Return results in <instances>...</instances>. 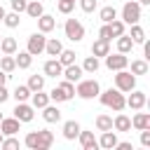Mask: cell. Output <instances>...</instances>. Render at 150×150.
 Instances as JSON below:
<instances>
[{
    "label": "cell",
    "instance_id": "cell-13",
    "mask_svg": "<svg viewBox=\"0 0 150 150\" xmlns=\"http://www.w3.org/2000/svg\"><path fill=\"white\" fill-rule=\"evenodd\" d=\"M35 21H38V30H40V33H45V35H47V33H52V30L56 28V19H54L52 14H40Z\"/></svg>",
    "mask_w": 150,
    "mask_h": 150
},
{
    "label": "cell",
    "instance_id": "cell-47",
    "mask_svg": "<svg viewBox=\"0 0 150 150\" xmlns=\"http://www.w3.org/2000/svg\"><path fill=\"white\" fill-rule=\"evenodd\" d=\"M141 145L143 148H150V129H143L141 131Z\"/></svg>",
    "mask_w": 150,
    "mask_h": 150
},
{
    "label": "cell",
    "instance_id": "cell-8",
    "mask_svg": "<svg viewBox=\"0 0 150 150\" xmlns=\"http://www.w3.org/2000/svg\"><path fill=\"white\" fill-rule=\"evenodd\" d=\"M14 117H16L21 124L33 122V117H35V108H33L30 103H26V101H19L16 108H14Z\"/></svg>",
    "mask_w": 150,
    "mask_h": 150
},
{
    "label": "cell",
    "instance_id": "cell-4",
    "mask_svg": "<svg viewBox=\"0 0 150 150\" xmlns=\"http://www.w3.org/2000/svg\"><path fill=\"white\" fill-rule=\"evenodd\" d=\"M63 33H66V38H68L70 42H80V40L84 38V26H82L80 19H66Z\"/></svg>",
    "mask_w": 150,
    "mask_h": 150
},
{
    "label": "cell",
    "instance_id": "cell-19",
    "mask_svg": "<svg viewBox=\"0 0 150 150\" xmlns=\"http://www.w3.org/2000/svg\"><path fill=\"white\" fill-rule=\"evenodd\" d=\"M61 49H63L61 40H56V38H47V42H45V54H47V56L56 59V56L61 54Z\"/></svg>",
    "mask_w": 150,
    "mask_h": 150
},
{
    "label": "cell",
    "instance_id": "cell-38",
    "mask_svg": "<svg viewBox=\"0 0 150 150\" xmlns=\"http://www.w3.org/2000/svg\"><path fill=\"white\" fill-rule=\"evenodd\" d=\"M28 89H30V91L45 89V75H30V77H28Z\"/></svg>",
    "mask_w": 150,
    "mask_h": 150
},
{
    "label": "cell",
    "instance_id": "cell-55",
    "mask_svg": "<svg viewBox=\"0 0 150 150\" xmlns=\"http://www.w3.org/2000/svg\"><path fill=\"white\" fill-rule=\"evenodd\" d=\"M0 40H2V35H0Z\"/></svg>",
    "mask_w": 150,
    "mask_h": 150
},
{
    "label": "cell",
    "instance_id": "cell-54",
    "mask_svg": "<svg viewBox=\"0 0 150 150\" xmlns=\"http://www.w3.org/2000/svg\"><path fill=\"white\" fill-rule=\"evenodd\" d=\"M0 120H2V112H0Z\"/></svg>",
    "mask_w": 150,
    "mask_h": 150
},
{
    "label": "cell",
    "instance_id": "cell-42",
    "mask_svg": "<svg viewBox=\"0 0 150 150\" xmlns=\"http://www.w3.org/2000/svg\"><path fill=\"white\" fill-rule=\"evenodd\" d=\"M23 145L30 148V150H38V131H28L26 138H23Z\"/></svg>",
    "mask_w": 150,
    "mask_h": 150
},
{
    "label": "cell",
    "instance_id": "cell-10",
    "mask_svg": "<svg viewBox=\"0 0 150 150\" xmlns=\"http://www.w3.org/2000/svg\"><path fill=\"white\" fill-rule=\"evenodd\" d=\"M0 131H2L5 136H14V134L21 131V122H19L16 117H2V120H0Z\"/></svg>",
    "mask_w": 150,
    "mask_h": 150
},
{
    "label": "cell",
    "instance_id": "cell-11",
    "mask_svg": "<svg viewBox=\"0 0 150 150\" xmlns=\"http://www.w3.org/2000/svg\"><path fill=\"white\" fill-rule=\"evenodd\" d=\"M82 75H84V70H82V66H77V63H70V66H63V73H61V77L63 80H68V82H77V80H82Z\"/></svg>",
    "mask_w": 150,
    "mask_h": 150
},
{
    "label": "cell",
    "instance_id": "cell-36",
    "mask_svg": "<svg viewBox=\"0 0 150 150\" xmlns=\"http://www.w3.org/2000/svg\"><path fill=\"white\" fill-rule=\"evenodd\" d=\"M2 23H5L7 28H19V23H21V19H19V12H5V19H2Z\"/></svg>",
    "mask_w": 150,
    "mask_h": 150
},
{
    "label": "cell",
    "instance_id": "cell-35",
    "mask_svg": "<svg viewBox=\"0 0 150 150\" xmlns=\"http://www.w3.org/2000/svg\"><path fill=\"white\" fill-rule=\"evenodd\" d=\"M131 73L134 75H148V61L145 59H134L131 61Z\"/></svg>",
    "mask_w": 150,
    "mask_h": 150
},
{
    "label": "cell",
    "instance_id": "cell-29",
    "mask_svg": "<svg viewBox=\"0 0 150 150\" xmlns=\"http://www.w3.org/2000/svg\"><path fill=\"white\" fill-rule=\"evenodd\" d=\"M14 61H16V68L26 70V68H30V63H33V54H28V52H19V54H14Z\"/></svg>",
    "mask_w": 150,
    "mask_h": 150
},
{
    "label": "cell",
    "instance_id": "cell-6",
    "mask_svg": "<svg viewBox=\"0 0 150 150\" xmlns=\"http://www.w3.org/2000/svg\"><path fill=\"white\" fill-rule=\"evenodd\" d=\"M45 42H47V38H45V33H30L28 35V45H26V52L28 54H33V56H40V54H45Z\"/></svg>",
    "mask_w": 150,
    "mask_h": 150
},
{
    "label": "cell",
    "instance_id": "cell-37",
    "mask_svg": "<svg viewBox=\"0 0 150 150\" xmlns=\"http://www.w3.org/2000/svg\"><path fill=\"white\" fill-rule=\"evenodd\" d=\"M75 56H77V54H75L73 49H61V54H59L56 59H59L61 66H70V63H75Z\"/></svg>",
    "mask_w": 150,
    "mask_h": 150
},
{
    "label": "cell",
    "instance_id": "cell-25",
    "mask_svg": "<svg viewBox=\"0 0 150 150\" xmlns=\"http://www.w3.org/2000/svg\"><path fill=\"white\" fill-rule=\"evenodd\" d=\"M26 14H28L30 19H38L40 14H45V5H42L40 0H30V2L26 5Z\"/></svg>",
    "mask_w": 150,
    "mask_h": 150
},
{
    "label": "cell",
    "instance_id": "cell-39",
    "mask_svg": "<svg viewBox=\"0 0 150 150\" xmlns=\"http://www.w3.org/2000/svg\"><path fill=\"white\" fill-rule=\"evenodd\" d=\"M59 87H61V91L66 94V98H68V101L75 96V84H73V82H68V80H61V82H59Z\"/></svg>",
    "mask_w": 150,
    "mask_h": 150
},
{
    "label": "cell",
    "instance_id": "cell-1",
    "mask_svg": "<svg viewBox=\"0 0 150 150\" xmlns=\"http://www.w3.org/2000/svg\"><path fill=\"white\" fill-rule=\"evenodd\" d=\"M98 101L105 105V108H110V110H115V112H120V110H124L127 108V101H124V94L115 87H110V89H105V91H98Z\"/></svg>",
    "mask_w": 150,
    "mask_h": 150
},
{
    "label": "cell",
    "instance_id": "cell-28",
    "mask_svg": "<svg viewBox=\"0 0 150 150\" xmlns=\"http://www.w3.org/2000/svg\"><path fill=\"white\" fill-rule=\"evenodd\" d=\"M98 19H101L103 23H110L112 19H117V9H115L112 5H105V7L98 9Z\"/></svg>",
    "mask_w": 150,
    "mask_h": 150
},
{
    "label": "cell",
    "instance_id": "cell-43",
    "mask_svg": "<svg viewBox=\"0 0 150 150\" xmlns=\"http://www.w3.org/2000/svg\"><path fill=\"white\" fill-rule=\"evenodd\" d=\"M0 148H2V150H16V148H19V138H14V136H5L2 143H0Z\"/></svg>",
    "mask_w": 150,
    "mask_h": 150
},
{
    "label": "cell",
    "instance_id": "cell-24",
    "mask_svg": "<svg viewBox=\"0 0 150 150\" xmlns=\"http://www.w3.org/2000/svg\"><path fill=\"white\" fill-rule=\"evenodd\" d=\"M108 52H110V42H108V40H101V38L94 40V45H91V54H94V56L101 59V56H105Z\"/></svg>",
    "mask_w": 150,
    "mask_h": 150
},
{
    "label": "cell",
    "instance_id": "cell-5",
    "mask_svg": "<svg viewBox=\"0 0 150 150\" xmlns=\"http://www.w3.org/2000/svg\"><path fill=\"white\" fill-rule=\"evenodd\" d=\"M122 21H124L127 26L141 21V5H138L136 0H127V2H124V7H122Z\"/></svg>",
    "mask_w": 150,
    "mask_h": 150
},
{
    "label": "cell",
    "instance_id": "cell-44",
    "mask_svg": "<svg viewBox=\"0 0 150 150\" xmlns=\"http://www.w3.org/2000/svg\"><path fill=\"white\" fill-rule=\"evenodd\" d=\"M80 2V9L84 12V14H91L96 7H98V0H77Z\"/></svg>",
    "mask_w": 150,
    "mask_h": 150
},
{
    "label": "cell",
    "instance_id": "cell-32",
    "mask_svg": "<svg viewBox=\"0 0 150 150\" xmlns=\"http://www.w3.org/2000/svg\"><path fill=\"white\" fill-rule=\"evenodd\" d=\"M94 124H96V131H108V129H112V117L101 112V115H96Z\"/></svg>",
    "mask_w": 150,
    "mask_h": 150
},
{
    "label": "cell",
    "instance_id": "cell-3",
    "mask_svg": "<svg viewBox=\"0 0 150 150\" xmlns=\"http://www.w3.org/2000/svg\"><path fill=\"white\" fill-rule=\"evenodd\" d=\"M115 87L122 91V94H129L131 89H136V75L127 68L122 70H115Z\"/></svg>",
    "mask_w": 150,
    "mask_h": 150
},
{
    "label": "cell",
    "instance_id": "cell-15",
    "mask_svg": "<svg viewBox=\"0 0 150 150\" xmlns=\"http://www.w3.org/2000/svg\"><path fill=\"white\" fill-rule=\"evenodd\" d=\"M117 145V131L108 129V131H101V138H98V148L103 150H112Z\"/></svg>",
    "mask_w": 150,
    "mask_h": 150
},
{
    "label": "cell",
    "instance_id": "cell-27",
    "mask_svg": "<svg viewBox=\"0 0 150 150\" xmlns=\"http://www.w3.org/2000/svg\"><path fill=\"white\" fill-rule=\"evenodd\" d=\"M0 70H5L7 75L16 70V61H14V54H2V56H0Z\"/></svg>",
    "mask_w": 150,
    "mask_h": 150
},
{
    "label": "cell",
    "instance_id": "cell-33",
    "mask_svg": "<svg viewBox=\"0 0 150 150\" xmlns=\"http://www.w3.org/2000/svg\"><path fill=\"white\" fill-rule=\"evenodd\" d=\"M108 26H110V35H112V38H120L122 33H127V23H124L122 19H112Z\"/></svg>",
    "mask_w": 150,
    "mask_h": 150
},
{
    "label": "cell",
    "instance_id": "cell-7",
    "mask_svg": "<svg viewBox=\"0 0 150 150\" xmlns=\"http://www.w3.org/2000/svg\"><path fill=\"white\" fill-rule=\"evenodd\" d=\"M103 59H105V68H108V70H122V68H129V59H127V54H122V52H115V54L108 52Z\"/></svg>",
    "mask_w": 150,
    "mask_h": 150
},
{
    "label": "cell",
    "instance_id": "cell-30",
    "mask_svg": "<svg viewBox=\"0 0 150 150\" xmlns=\"http://www.w3.org/2000/svg\"><path fill=\"white\" fill-rule=\"evenodd\" d=\"M98 68H101V61H98V56H94V54L82 61V70H84V73H91V75H94Z\"/></svg>",
    "mask_w": 150,
    "mask_h": 150
},
{
    "label": "cell",
    "instance_id": "cell-17",
    "mask_svg": "<svg viewBox=\"0 0 150 150\" xmlns=\"http://www.w3.org/2000/svg\"><path fill=\"white\" fill-rule=\"evenodd\" d=\"M80 122H75V120H68V122H63V138L66 141H75L77 138V134H80Z\"/></svg>",
    "mask_w": 150,
    "mask_h": 150
},
{
    "label": "cell",
    "instance_id": "cell-14",
    "mask_svg": "<svg viewBox=\"0 0 150 150\" xmlns=\"http://www.w3.org/2000/svg\"><path fill=\"white\" fill-rule=\"evenodd\" d=\"M42 73H45V77H61V73H63V66L59 63V59H49V61H45V66H42Z\"/></svg>",
    "mask_w": 150,
    "mask_h": 150
},
{
    "label": "cell",
    "instance_id": "cell-41",
    "mask_svg": "<svg viewBox=\"0 0 150 150\" xmlns=\"http://www.w3.org/2000/svg\"><path fill=\"white\" fill-rule=\"evenodd\" d=\"M56 9H59L61 14H70V12L75 9V0H59V2H56Z\"/></svg>",
    "mask_w": 150,
    "mask_h": 150
},
{
    "label": "cell",
    "instance_id": "cell-53",
    "mask_svg": "<svg viewBox=\"0 0 150 150\" xmlns=\"http://www.w3.org/2000/svg\"><path fill=\"white\" fill-rule=\"evenodd\" d=\"M2 138H5V134H2V131H0V143H2Z\"/></svg>",
    "mask_w": 150,
    "mask_h": 150
},
{
    "label": "cell",
    "instance_id": "cell-31",
    "mask_svg": "<svg viewBox=\"0 0 150 150\" xmlns=\"http://www.w3.org/2000/svg\"><path fill=\"white\" fill-rule=\"evenodd\" d=\"M30 94H33V91L28 89V84H16V89H14L9 96H14V101L19 103V101H28V98H30Z\"/></svg>",
    "mask_w": 150,
    "mask_h": 150
},
{
    "label": "cell",
    "instance_id": "cell-18",
    "mask_svg": "<svg viewBox=\"0 0 150 150\" xmlns=\"http://www.w3.org/2000/svg\"><path fill=\"white\" fill-rule=\"evenodd\" d=\"M54 143V134L49 129H40L38 131V150H49Z\"/></svg>",
    "mask_w": 150,
    "mask_h": 150
},
{
    "label": "cell",
    "instance_id": "cell-50",
    "mask_svg": "<svg viewBox=\"0 0 150 150\" xmlns=\"http://www.w3.org/2000/svg\"><path fill=\"white\" fill-rule=\"evenodd\" d=\"M7 77H9V75H7L5 70H0V84H5V82H7Z\"/></svg>",
    "mask_w": 150,
    "mask_h": 150
},
{
    "label": "cell",
    "instance_id": "cell-9",
    "mask_svg": "<svg viewBox=\"0 0 150 150\" xmlns=\"http://www.w3.org/2000/svg\"><path fill=\"white\" fill-rule=\"evenodd\" d=\"M124 101H127V105H129L131 110H143L145 103H148V96H145V91H141V89H131Z\"/></svg>",
    "mask_w": 150,
    "mask_h": 150
},
{
    "label": "cell",
    "instance_id": "cell-21",
    "mask_svg": "<svg viewBox=\"0 0 150 150\" xmlns=\"http://www.w3.org/2000/svg\"><path fill=\"white\" fill-rule=\"evenodd\" d=\"M131 127L136 131H143V129H150V115L148 112H136L131 117Z\"/></svg>",
    "mask_w": 150,
    "mask_h": 150
},
{
    "label": "cell",
    "instance_id": "cell-52",
    "mask_svg": "<svg viewBox=\"0 0 150 150\" xmlns=\"http://www.w3.org/2000/svg\"><path fill=\"white\" fill-rule=\"evenodd\" d=\"M2 19H5V7L0 5V21H2Z\"/></svg>",
    "mask_w": 150,
    "mask_h": 150
},
{
    "label": "cell",
    "instance_id": "cell-40",
    "mask_svg": "<svg viewBox=\"0 0 150 150\" xmlns=\"http://www.w3.org/2000/svg\"><path fill=\"white\" fill-rule=\"evenodd\" d=\"M49 101H54V103H66L68 98H66V94L61 91V87L56 84V87H54V89L49 91Z\"/></svg>",
    "mask_w": 150,
    "mask_h": 150
},
{
    "label": "cell",
    "instance_id": "cell-2",
    "mask_svg": "<svg viewBox=\"0 0 150 150\" xmlns=\"http://www.w3.org/2000/svg\"><path fill=\"white\" fill-rule=\"evenodd\" d=\"M98 91H101V84L96 82V80H77V87H75V96H80V98H84V101H91V98H96L98 96Z\"/></svg>",
    "mask_w": 150,
    "mask_h": 150
},
{
    "label": "cell",
    "instance_id": "cell-34",
    "mask_svg": "<svg viewBox=\"0 0 150 150\" xmlns=\"http://www.w3.org/2000/svg\"><path fill=\"white\" fill-rule=\"evenodd\" d=\"M129 38L134 40V45H143V42H145V30H143L138 23H131V33H129Z\"/></svg>",
    "mask_w": 150,
    "mask_h": 150
},
{
    "label": "cell",
    "instance_id": "cell-46",
    "mask_svg": "<svg viewBox=\"0 0 150 150\" xmlns=\"http://www.w3.org/2000/svg\"><path fill=\"white\" fill-rule=\"evenodd\" d=\"M98 38H101V40H108V42L112 40V35H110V26H108V23H103V26L98 28Z\"/></svg>",
    "mask_w": 150,
    "mask_h": 150
},
{
    "label": "cell",
    "instance_id": "cell-23",
    "mask_svg": "<svg viewBox=\"0 0 150 150\" xmlns=\"http://www.w3.org/2000/svg\"><path fill=\"white\" fill-rule=\"evenodd\" d=\"M16 49H19V42H16L14 38H9V35H2V40H0V52H2V54H16Z\"/></svg>",
    "mask_w": 150,
    "mask_h": 150
},
{
    "label": "cell",
    "instance_id": "cell-20",
    "mask_svg": "<svg viewBox=\"0 0 150 150\" xmlns=\"http://www.w3.org/2000/svg\"><path fill=\"white\" fill-rule=\"evenodd\" d=\"M47 103H49V94H45V89H40V91H33V94H30V105H33L35 110H42Z\"/></svg>",
    "mask_w": 150,
    "mask_h": 150
},
{
    "label": "cell",
    "instance_id": "cell-49",
    "mask_svg": "<svg viewBox=\"0 0 150 150\" xmlns=\"http://www.w3.org/2000/svg\"><path fill=\"white\" fill-rule=\"evenodd\" d=\"M9 98V91H7V87L5 84H0V103H5Z\"/></svg>",
    "mask_w": 150,
    "mask_h": 150
},
{
    "label": "cell",
    "instance_id": "cell-16",
    "mask_svg": "<svg viewBox=\"0 0 150 150\" xmlns=\"http://www.w3.org/2000/svg\"><path fill=\"white\" fill-rule=\"evenodd\" d=\"M42 120H45L47 124H54V122H61V110H59L56 105H52V103H47V105L42 108Z\"/></svg>",
    "mask_w": 150,
    "mask_h": 150
},
{
    "label": "cell",
    "instance_id": "cell-45",
    "mask_svg": "<svg viewBox=\"0 0 150 150\" xmlns=\"http://www.w3.org/2000/svg\"><path fill=\"white\" fill-rule=\"evenodd\" d=\"M9 5H12V12H26V5H28V0H9Z\"/></svg>",
    "mask_w": 150,
    "mask_h": 150
},
{
    "label": "cell",
    "instance_id": "cell-48",
    "mask_svg": "<svg viewBox=\"0 0 150 150\" xmlns=\"http://www.w3.org/2000/svg\"><path fill=\"white\" fill-rule=\"evenodd\" d=\"M115 148H117V150H134V145H131L129 141H117Z\"/></svg>",
    "mask_w": 150,
    "mask_h": 150
},
{
    "label": "cell",
    "instance_id": "cell-26",
    "mask_svg": "<svg viewBox=\"0 0 150 150\" xmlns=\"http://www.w3.org/2000/svg\"><path fill=\"white\" fill-rule=\"evenodd\" d=\"M117 40V52H122V54H129L131 49H134V40L127 35V33H122L120 38H115Z\"/></svg>",
    "mask_w": 150,
    "mask_h": 150
},
{
    "label": "cell",
    "instance_id": "cell-22",
    "mask_svg": "<svg viewBox=\"0 0 150 150\" xmlns=\"http://www.w3.org/2000/svg\"><path fill=\"white\" fill-rule=\"evenodd\" d=\"M112 129L115 131H131V117L120 110V115L112 120Z\"/></svg>",
    "mask_w": 150,
    "mask_h": 150
},
{
    "label": "cell",
    "instance_id": "cell-51",
    "mask_svg": "<svg viewBox=\"0 0 150 150\" xmlns=\"http://www.w3.org/2000/svg\"><path fill=\"white\" fill-rule=\"evenodd\" d=\"M136 2H138L141 7H145V5H150V0H136Z\"/></svg>",
    "mask_w": 150,
    "mask_h": 150
},
{
    "label": "cell",
    "instance_id": "cell-12",
    "mask_svg": "<svg viewBox=\"0 0 150 150\" xmlns=\"http://www.w3.org/2000/svg\"><path fill=\"white\" fill-rule=\"evenodd\" d=\"M77 141H80L82 150H96V148H98V138L94 136V131H82V129H80Z\"/></svg>",
    "mask_w": 150,
    "mask_h": 150
}]
</instances>
